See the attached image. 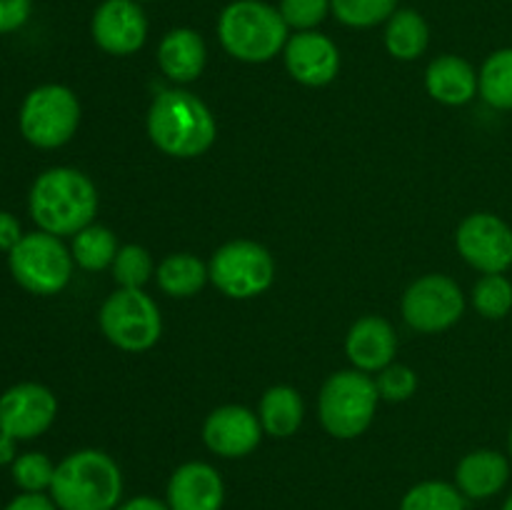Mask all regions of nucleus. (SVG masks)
I'll return each mask as SVG.
<instances>
[{
	"instance_id": "1",
	"label": "nucleus",
	"mask_w": 512,
	"mask_h": 510,
	"mask_svg": "<svg viewBox=\"0 0 512 510\" xmlns=\"http://www.w3.org/2000/svg\"><path fill=\"white\" fill-rule=\"evenodd\" d=\"M148 138L168 158L205 155L218 138V123L208 105L185 88H165L148 108Z\"/></svg>"
},
{
	"instance_id": "2",
	"label": "nucleus",
	"mask_w": 512,
	"mask_h": 510,
	"mask_svg": "<svg viewBox=\"0 0 512 510\" xmlns=\"http://www.w3.org/2000/svg\"><path fill=\"white\" fill-rule=\"evenodd\" d=\"M28 208L40 230L50 235H75L98 213V188L75 168H50L35 178Z\"/></svg>"
},
{
	"instance_id": "3",
	"label": "nucleus",
	"mask_w": 512,
	"mask_h": 510,
	"mask_svg": "<svg viewBox=\"0 0 512 510\" xmlns=\"http://www.w3.org/2000/svg\"><path fill=\"white\" fill-rule=\"evenodd\" d=\"M48 493L58 510H115L123 503V473L105 450H75L55 465Z\"/></svg>"
},
{
	"instance_id": "4",
	"label": "nucleus",
	"mask_w": 512,
	"mask_h": 510,
	"mask_svg": "<svg viewBox=\"0 0 512 510\" xmlns=\"http://www.w3.org/2000/svg\"><path fill=\"white\" fill-rule=\"evenodd\" d=\"M290 38L278 5L265 0H233L218 15V40L240 63H270L283 53Z\"/></svg>"
},
{
	"instance_id": "5",
	"label": "nucleus",
	"mask_w": 512,
	"mask_h": 510,
	"mask_svg": "<svg viewBox=\"0 0 512 510\" xmlns=\"http://www.w3.org/2000/svg\"><path fill=\"white\" fill-rule=\"evenodd\" d=\"M378 385L363 370H338L328 375L318 395V418L325 433L353 440L373 425L378 410Z\"/></svg>"
},
{
	"instance_id": "6",
	"label": "nucleus",
	"mask_w": 512,
	"mask_h": 510,
	"mask_svg": "<svg viewBox=\"0 0 512 510\" xmlns=\"http://www.w3.org/2000/svg\"><path fill=\"white\" fill-rule=\"evenodd\" d=\"M98 325L105 340L125 353H145L163 335L158 303L143 288H118L100 305Z\"/></svg>"
},
{
	"instance_id": "7",
	"label": "nucleus",
	"mask_w": 512,
	"mask_h": 510,
	"mask_svg": "<svg viewBox=\"0 0 512 510\" xmlns=\"http://www.w3.org/2000/svg\"><path fill=\"white\" fill-rule=\"evenodd\" d=\"M18 123L23 138L35 148H60L73 138L80 125L78 95L68 85H40L25 95Z\"/></svg>"
},
{
	"instance_id": "8",
	"label": "nucleus",
	"mask_w": 512,
	"mask_h": 510,
	"mask_svg": "<svg viewBox=\"0 0 512 510\" xmlns=\"http://www.w3.org/2000/svg\"><path fill=\"white\" fill-rule=\"evenodd\" d=\"M208 275L225 298L250 300L275 283V260L270 250L255 240H230L213 253Z\"/></svg>"
},
{
	"instance_id": "9",
	"label": "nucleus",
	"mask_w": 512,
	"mask_h": 510,
	"mask_svg": "<svg viewBox=\"0 0 512 510\" xmlns=\"http://www.w3.org/2000/svg\"><path fill=\"white\" fill-rule=\"evenodd\" d=\"M10 273L33 295H58L73 278V253L58 235L45 230L23 235L8 253Z\"/></svg>"
},
{
	"instance_id": "10",
	"label": "nucleus",
	"mask_w": 512,
	"mask_h": 510,
	"mask_svg": "<svg viewBox=\"0 0 512 510\" xmlns=\"http://www.w3.org/2000/svg\"><path fill=\"white\" fill-rule=\"evenodd\" d=\"M400 313L418 333H443L463 318L465 295L450 275L428 273L408 285Z\"/></svg>"
},
{
	"instance_id": "11",
	"label": "nucleus",
	"mask_w": 512,
	"mask_h": 510,
	"mask_svg": "<svg viewBox=\"0 0 512 510\" xmlns=\"http://www.w3.org/2000/svg\"><path fill=\"white\" fill-rule=\"evenodd\" d=\"M455 248L470 268L483 275L512 268V228L495 213H473L458 225Z\"/></svg>"
},
{
	"instance_id": "12",
	"label": "nucleus",
	"mask_w": 512,
	"mask_h": 510,
	"mask_svg": "<svg viewBox=\"0 0 512 510\" xmlns=\"http://www.w3.org/2000/svg\"><path fill=\"white\" fill-rule=\"evenodd\" d=\"M148 30V15L138 0H103L90 18L93 43L118 58L138 53L148 40Z\"/></svg>"
},
{
	"instance_id": "13",
	"label": "nucleus",
	"mask_w": 512,
	"mask_h": 510,
	"mask_svg": "<svg viewBox=\"0 0 512 510\" xmlns=\"http://www.w3.org/2000/svg\"><path fill=\"white\" fill-rule=\"evenodd\" d=\"M58 400L40 383H18L0 395V430L15 440H33L53 425Z\"/></svg>"
},
{
	"instance_id": "14",
	"label": "nucleus",
	"mask_w": 512,
	"mask_h": 510,
	"mask_svg": "<svg viewBox=\"0 0 512 510\" xmlns=\"http://www.w3.org/2000/svg\"><path fill=\"white\" fill-rule=\"evenodd\" d=\"M283 63L290 78L305 88L330 85L340 73V50L330 35L303 30L290 35L283 48Z\"/></svg>"
},
{
	"instance_id": "15",
	"label": "nucleus",
	"mask_w": 512,
	"mask_h": 510,
	"mask_svg": "<svg viewBox=\"0 0 512 510\" xmlns=\"http://www.w3.org/2000/svg\"><path fill=\"white\" fill-rule=\"evenodd\" d=\"M263 440V425L258 413L245 405H220L205 418L203 443L220 458H245Z\"/></svg>"
},
{
	"instance_id": "16",
	"label": "nucleus",
	"mask_w": 512,
	"mask_h": 510,
	"mask_svg": "<svg viewBox=\"0 0 512 510\" xmlns=\"http://www.w3.org/2000/svg\"><path fill=\"white\" fill-rule=\"evenodd\" d=\"M165 503L170 510H223V475L203 460H188L170 475Z\"/></svg>"
},
{
	"instance_id": "17",
	"label": "nucleus",
	"mask_w": 512,
	"mask_h": 510,
	"mask_svg": "<svg viewBox=\"0 0 512 510\" xmlns=\"http://www.w3.org/2000/svg\"><path fill=\"white\" fill-rule=\"evenodd\" d=\"M398 353V335L395 328L380 315H363L355 320L345 338V355L355 370L380 373L388 368Z\"/></svg>"
},
{
	"instance_id": "18",
	"label": "nucleus",
	"mask_w": 512,
	"mask_h": 510,
	"mask_svg": "<svg viewBox=\"0 0 512 510\" xmlns=\"http://www.w3.org/2000/svg\"><path fill=\"white\" fill-rule=\"evenodd\" d=\"M510 483V458L500 450H470L455 465V485L468 500H490Z\"/></svg>"
},
{
	"instance_id": "19",
	"label": "nucleus",
	"mask_w": 512,
	"mask_h": 510,
	"mask_svg": "<svg viewBox=\"0 0 512 510\" xmlns=\"http://www.w3.org/2000/svg\"><path fill=\"white\" fill-rule=\"evenodd\" d=\"M208 45L193 28H173L158 43V68L175 85H188L203 75Z\"/></svg>"
},
{
	"instance_id": "20",
	"label": "nucleus",
	"mask_w": 512,
	"mask_h": 510,
	"mask_svg": "<svg viewBox=\"0 0 512 510\" xmlns=\"http://www.w3.org/2000/svg\"><path fill=\"white\" fill-rule=\"evenodd\" d=\"M425 90L430 98L450 108L468 105L478 95V70L460 55H438L425 68Z\"/></svg>"
},
{
	"instance_id": "21",
	"label": "nucleus",
	"mask_w": 512,
	"mask_h": 510,
	"mask_svg": "<svg viewBox=\"0 0 512 510\" xmlns=\"http://www.w3.org/2000/svg\"><path fill=\"white\" fill-rule=\"evenodd\" d=\"M258 418L263 425V433L273 435V438H290L303 425V398L290 385H273L260 398Z\"/></svg>"
},
{
	"instance_id": "22",
	"label": "nucleus",
	"mask_w": 512,
	"mask_h": 510,
	"mask_svg": "<svg viewBox=\"0 0 512 510\" xmlns=\"http://www.w3.org/2000/svg\"><path fill=\"white\" fill-rule=\"evenodd\" d=\"M383 43L395 60H403V63L418 60L430 45L428 20L418 10L398 8L385 23Z\"/></svg>"
},
{
	"instance_id": "23",
	"label": "nucleus",
	"mask_w": 512,
	"mask_h": 510,
	"mask_svg": "<svg viewBox=\"0 0 512 510\" xmlns=\"http://www.w3.org/2000/svg\"><path fill=\"white\" fill-rule=\"evenodd\" d=\"M158 288L170 298H193L210 280L208 265L193 253H170L155 268Z\"/></svg>"
},
{
	"instance_id": "24",
	"label": "nucleus",
	"mask_w": 512,
	"mask_h": 510,
	"mask_svg": "<svg viewBox=\"0 0 512 510\" xmlns=\"http://www.w3.org/2000/svg\"><path fill=\"white\" fill-rule=\"evenodd\" d=\"M118 250L120 245L113 230L98 223H90L88 228L75 233L73 245H70V253H73L75 263L83 270H90V273L113 268V260L118 255Z\"/></svg>"
},
{
	"instance_id": "25",
	"label": "nucleus",
	"mask_w": 512,
	"mask_h": 510,
	"mask_svg": "<svg viewBox=\"0 0 512 510\" xmlns=\"http://www.w3.org/2000/svg\"><path fill=\"white\" fill-rule=\"evenodd\" d=\"M478 95L495 110H512V48H500L478 70Z\"/></svg>"
},
{
	"instance_id": "26",
	"label": "nucleus",
	"mask_w": 512,
	"mask_h": 510,
	"mask_svg": "<svg viewBox=\"0 0 512 510\" xmlns=\"http://www.w3.org/2000/svg\"><path fill=\"white\" fill-rule=\"evenodd\" d=\"M468 498L458 490L455 483L445 480H423L413 485L400 500L398 510H465Z\"/></svg>"
},
{
	"instance_id": "27",
	"label": "nucleus",
	"mask_w": 512,
	"mask_h": 510,
	"mask_svg": "<svg viewBox=\"0 0 512 510\" xmlns=\"http://www.w3.org/2000/svg\"><path fill=\"white\" fill-rule=\"evenodd\" d=\"M395 10H398V0H330V13L345 28H375L380 23H388Z\"/></svg>"
},
{
	"instance_id": "28",
	"label": "nucleus",
	"mask_w": 512,
	"mask_h": 510,
	"mask_svg": "<svg viewBox=\"0 0 512 510\" xmlns=\"http://www.w3.org/2000/svg\"><path fill=\"white\" fill-rule=\"evenodd\" d=\"M473 308L485 320H503L512 310V280L505 273L483 275L473 285Z\"/></svg>"
},
{
	"instance_id": "29",
	"label": "nucleus",
	"mask_w": 512,
	"mask_h": 510,
	"mask_svg": "<svg viewBox=\"0 0 512 510\" xmlns=\"http://www.w3.org/2000/svg\"><path fill=\"white\" fill-rule=\"evenodd\" d=\"M155 275L153 255L143 245H123L113 260V280L118 288H143Z\"/></svg>"
},
{
	"instance_id": "30",
	"label": "nucleus",
	"mask_w": 512,
	"mask_h": 510,
	"mask_svg": "<svg viewBox=\"0 0 512 510\" xmlns=\"http://www.w3.org/2000/svg\"><path fill=\"white\" fill-rule=\"evenodd\" d=\"M10 473L23 493H45L53 485L55 463L45 453H23L13 460Z\"/></svg>"
},
{
	"instance_id": "31",
	"label": "nucleus",
	"mask_w": 512,
	"mask_h": 510,
	"mask_svg": "<svg viewBox=\"0 0 512 510\" xmlns=\"http://www.w3.org/2000/svg\"><path fill=\"white\" fill-rule=\"evenodd\" d=\"M378 385L380 400H390V403H405L415 395L418 390V373H415L410 365L403 363H390L388 368H383L375 378Z\"/></svg>"
},
{
	"instance_id": "32",
	"label": "nucleus",
	"mask_w": 512,
	"mask_h": 510,
	"mask_svg": "<svg viewBox=\"0 0 512 510\" xmlns=\"http://www.w3.org/2000/svg\"><path fill=\"white\" fill-rule=\"evenodd\" d=\"M278 10L290 30L303 33V30H318V25L328 18L330 0H280Z\"/></svg>"
},
{
	"instance_id": "33",
	"label": "nucleus",
	"mask_w": 512,
	"mask_h": 510,
	"mask_svg": "<svg viewBox=\"0 0 512 510\" xmlns=\"http://www.w3.org/2000/svg\"><path fill=\"white\" fill-rule=\"evenodd\" d=\"M30 13H33V0H0V35L23 28Z\"/></svg>"
},
{
	"instance_id": "34",
	"label": "nucleus",
	"mask_w": 512,
	"mask_h": 510,
	"mask_svg": "<svg viewBox=\"0 0 512 510\" xmlns=\"http://www.w3.org/2000/svg\"><path fill=\"white\" fill-rule=\"evenodd\" d=\"M23 240V228H20V220L15 218L8 210H0V250L10 253L15 245Z\"/></svg>"
},
{
	"instance_id": "35",
	"label": "nucleus",
	"mask_w": 512,
	"mask_h": 510,
	"mask_svg": "<svg viewBox=\"0 0 512 510\" xmlns=\"http://www.w3.org/2000/svg\"><path fill=\"white\" fill-rule=\"evenodd\" d=\"M3 510H58V505L45 493H23L10 500Z\"/></svg>"
},
{
	"instance_id": "36",
	"label": "nucleus",
	"mask_w": 512,
	"mask_h": 510,
	"mask_svg": "<svg viewBox=\"0 0 512 510\" xmlns=\"http://www.w3.org/2000/svg\"><path fill=\"white\" fill-rule=\"evenodd\" d=\"M115 510H170L165 500L153 498V495H138V498L123 500Z\"/></svg>"
},
{
	"instance_id": "37",
	"label": "nucleus",
	"mask_w": 512,
	"mask_h": 510,
	"mask_svg": "<svg viewBox=\"0 0 512 510\" xmlns=\"http://www.w3.org/2000/svg\"><path fill=\"white\" fill-rule=\"evenodd\" d=\"M15 443H18V440L10 438L8 433L0 430V465H13V460L18 458V455H15Z\"/></svg>"
},
{
	"instance_id": "38",
	"label": "nucleus",
	"mask_w": 512,
	"mask_h": 510,
	"mask_svg": "<svg viewBox=\"0 0 512 510\" xmlns=\"http://www.w3.org/2000/svg\"><path fill=\"white\" fill-rule=\"evenodd\" d=\"M500 510H512V493L508 495V498H505V503H503V508Z\"/></svg>"
},
{
	"instance_id": "39",
	"label": "nucleus",
	"mask_w": 512,
	"mask_h": 510,
	"mask_svg": "<svg viewBox=\"0 0 512 510\" xmlns=\"http://www.w3.org/2000/svg\"><path fill=\"white\" fill-rule=\"evenodd\" d=\"M508 450H510V460H512V428H510V435H508Z\"/></svg>"
},
{
	"instance_id": "40",
	"label": "nucleus",
	"mask_w": 512,
	"mask_h": 510,
	"mask_svg": "<svg viewBox=\"0 0 512 510\" xmlns=\"http://www.w3.org/2000/svg\"><path fill=\"white\" fill-rule=\"evenodd\" d=\"M138 3H153V0H138Z\"/></svg>"
}]
</instances>
